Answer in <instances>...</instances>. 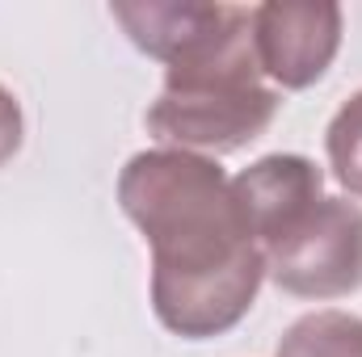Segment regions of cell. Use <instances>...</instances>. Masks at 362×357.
<instances>
[{
  "mask_svg": "<svg viewBox=\"0 0 362 357\" xmlns=\"http://www.w3.org/2000/svg\"><path fill=\"white\" fill-rule=\"evenodd\" d=\"M118 206L152 248V273H219L257 248L232 177L211 156L181 147L131 156L118 173Z\"/></svg>",
  "mask_w": 362,
  "mask_h": 357,
  "instance_id": "obj_1",
  "label": "cell"
},
{
  "mask_svg": "<svg viewBox=\"0 0 362 357\" xmlns=\"http://www.w3.org/2000/svg\"><path fill=\"white\" fill-rule=\"evenodd\" d=\"M282 97L266 89L253 72H202V76H165V92L144 114L148 131L181 152H240L262 139L278 118Z\"/></svg>",
  "mask_w": 362,
  "mask_h": 357,
  "instance_id": "obj_2",
  "label": "cell"
},
{
  "mask_svg": "<svg viewBox=\"0 0 362 357\" xmlns=\"http://www.w3.org/2000/svg\"><path fill=\"white\" fill-rule=\"evenodd\" d=\"M266 277L295 298H346L362 290V206L320 198L303 223L266 248Z\"/></svg>",
  "mask_w": 362,
  "mask_h": 357,
  "instance_id": "obj_3",
  "label": "cell"
},
{
  "mask_svg": "<svg viewBox=\"0 0 362 357\" xmlns=\"http://www.w3.org/2000/svg\"><path fill=\"white\" fill-rule=\"evenodd\" d=\"M110 17L144 55L165 68H189L219 55L253 21V8L219 0H118Z\"/></svg>",
  "mask_w": 362,
  "mask_h": 357,
  "instance_id": "obj_4",
  "label": "cell"
},
{
  "mask_svg": "<svg viewBox=\"0 0 362 357\" xmlns=\"http://www.w3.org/2000/svg\"><path fill=\"white\" fill-rule=\"evenodd\" d=\"M346 13L333 0H270L253 8L262 76L282 89H312L337 59Z\"/></svg>",
  "mask_w": 362,
  "mask_h": 357,
  "instance_id": "obj_5",
  "label": "cell"
},
{
  "mask_svg": "<svg viewBox=\"0 0 362 357\" xmlns=\"http://www.w3.org/2000/svg\"><path fill=\"white\" fill-rule=\"evenodd\" d=\"M262 282H266L262 248H253L249 257H240L236 265L219 269V273H198V277L152 273V311L181 341L223 337L253 311Z\"/></svg>",
  "mask_w": 362,
  "mask_h": 357,
  "instance_id": "obj_6",
  "label": "cell"
},
{
  "mask_svg": "<svg viewBox=\"0 0 362 357\" xmlns=\"http://www.w3.org/2000/svg\"><path fill=\"white\" fill-rule=\"evenodd\" d=\"M232 193L245 210V223L253 231V244L266 253L278 244L295 223L312 214V206L325 198V173L308 156H262L245 173L232 177Z\"/></svg>",
  "mask_w": 362,
  "mask_h": 357,
  "instance_id": "obj_7",
  "label": "cell"
},
{
  "mask_svg": "<svg viewBox=\"0 0 362 357\" xmlns=\"http://www.w3.org/2000/svg\"><path fill=\"white\" fill-rule=\"evenodd\" d=\"M274 357H362V315L350 311H312L299 315Z\"/></svg>",
  "mask_w": 362,
  "mask_h": 357,
  "instance_id": "obj_8",
  "label": "cell"
},
{
  "mask_svg": "<svg viewBox=\"0 0 362 357\" xmlns=\"http://www.w3.org/2000/svg\"><path fill=\"white\" fill-rule=\"evenodd\" d=\"M325 152H329L333 177L354 198H362V89L333 114V122L325 131Z\"/></svg>",
  "mask_w": 362,
  "mask_h": 357,
  "instance_id": "obj_9",
  "label": "cell"
},
{
  "mask_svg": "<svg viewBox=\"0 0 362 357\" xmlns=\"http://www.w3.org/2000/svg\"><path fill=\"white\" fill-rule=\"evenodd\" d=\"M21 139H25V118H21V105L17 97L0 85V169L21 152Z\"/></svg>",
  "mask_w": 362,
  "mask_h": 357,
  "instance_id": "obj_10",
  "label": "cell"
}]
</instances>
